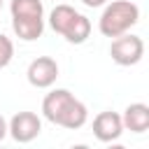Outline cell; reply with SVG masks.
<instances>
[{
    "instance_id": "cell-13",
    "label": "cell",
    "mask_w": 149,
    "mask_h": 149,
    "mask_svg": "<svg viewBox=\"0 0 149 149\" xmlns=\"http://www.w3.org/2000/svg\"><path fill=\"white\" fill-rule=\"evenodd\" d=\"M0 12H2V0H0Z\"/></svg>"
},
{
    "instance_id": "cell-5",
    "label": "cell",
    "mask_w": 149,
    "mask_h": 149,
    "mask_svg": "<svg viewBox=\"0 0 149 149\" xmlns=\"http://www.w3.org/2000/svg\"><path fill=\"white\" fill-rule=\"evenodd\" d=\"M109 56L116 65L121 68H130V65H137L144 56V42L140 35H133L130 30L114 37L112 40V47H109Z\"/></svg>"
},
{
    "instance_id": "cell-1",
    "label": "cell",
    "mask_w": 149,
    "mask_h": 149,
    "mask_svg": "<svg viewBox=\"0 0 149 149\" xmlns=\"http://www.w3.org/2000/svg\"><path fill=\"white\" fill-rule=\"evenodd\" d=\"M42 116L54 126H61L68 130H79L88 121V109L68 88H54L42 100Z\"/></svg>"
},
{
    "instance_id": "cell-9",
    "label": "cell",
    "mask_w": 149,
    "mask_h": 149,
    "mask_svg": "<svg viewBox=\"0 0 149 149\" xmlns=\"http://www.w3.org/2000/svg\"><path fill=\"white\" fill-rule=\"evenodd\" d=\"M121 123H123V130H130V133H147L149 128V105L144 102H130L123 114H121Z\"/></svg>"
},
{
    "instance_id": "cell-2",
    "label": "cell",
    "mask_w": 149,
    "mask_h": 149,
    "mask_svg": "<svg viewBox=\"0 0 149 149\" xmlns=\"http://www.w3.org/2000/svg\"><path fill=\"white\" fill-rule=\"evenodd\" d=\"M12 28L19 40L35 42L44 33V5L42 0H12Z\"/></svg>"
},
{
    "instance_id": "cell-8",
    "label": "cell",
    "mask_w": 149,
    "mask_h": 149,
    "mask_svg": "<svg viewBox=\"0 0 149 149\" xmlns=\"http://www.w3.org/2000/svg\"><path fill=\"white\" fill-rule=\"evenodd\" d=\"M123 133V123H121V114L105 109L93 119V135L98 142H116Z\"/></svg>"
},
{
    "instance_id": "cell-12",
    "label": "cell",
    "mask_w": 149,
    "mask_h": 149,
    "mask_svg": "<svg viewBox=\"0 0 149 149\" xmlns=\"http://www.w3.org/2000/svg\"><path fill=\"white\" fill-rule=\"evenodd\" d=\"M86 7H102L105 2H109V0H81Z\"/></svg>"
},
{
    "instance_id": "cell-3",
    "label": "cell",
    "mask_w": 149,
    "mask_h": 149,
    "mask_svg": "<svg viewBox=\"0 0 149 149\" xmlns=\"http://www.w3.org/2000/svg\"><path fill=\"white\" fill-rule=\"evenodd\" d=\"M49 26L54 33H58L61 37H65V42L70 44H84L91 37V21L88 16H84L81 12H77L74 7L61 2L49 12Z\"/></svg>"
},
{
    "instance_id": "cell-7",
    "label": "cell",
    "mask_w": 149,
    "mask_h": 149,
    "mask_svg": "<svg viewBox=\"0 0 149 149\" xmlns=\"http://www.w3.org/2000/svg\"><path fill=\"white\" fill-rule=\"evenodd\" d=\"M28 84L35 88H49L56 84L58 79V63L51 56H37L35 61H30L28 70H26Z\"/></svg>"
},
{
    "instance_id": "cell-11",
    "label": "cell",
    "mask_w": 149,
    "mask_h": 149,
    "mask_svg": "<svg viewBox=\"0 0 149 149\" xmlns=\"http://www.w3.org/2000/svg\"><path fill=\"white\" fill-rule=\"evenodd\" d=\"M5 137H7V119L0 114V142H2Z\"/></svg>"
},
{
    "instance_id": "cell-4",
    "label": "cell",
    "mask_w": 149,
    "mask_h": 149,
    "mask_svg": "<svg viewBox=\"0 0 149 149\" xmlns=\"http://www.w3.org/2000/svg\"><path fill=\"white\" fill-rule=\"evenodd\" d=\"M102 7L105 9L98 19V30L109 40L128 33L140 21V7L130 0H112V2H105Z\"/></svg>"
},
{
    "instance_id": "cell-10",
    "label": "cell",
    "mask_w": 149,
    "mask_h": 149,
    "mask_svg": "<svg viewBox=\"0 0 149 149\" xmlns=\"http://www.w3.org/2000/svg\"><path fill=\"white\" fill-rule=\"evenodd\" d=\"M12 58H14V42L0 33V70L7 68L12 63Z\"/></svg>"
},
{
    "instance_id": "cell-6",
    "label": "cell",
    "mask_w": 149,
    "mask_h": 149,
    "mask_svg": "<svg viewBox=\"0 0 149 149\" xmlns=\"http://www.w3.org/2000/svg\"><path fill=\"white\" fill-rule=\"evenodd\" d=\"M40 133H42V119L35 112H16L7 121V135L19 144L33 142Z\"/></svg>"
}]
</instances>
